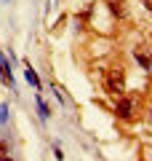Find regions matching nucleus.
Returning <instances> with one entry per match:
<instances>
[{
	"mask_svg": "<svg viewBox=\"0 0 152 161\" xmlns=\"http://www.w3.org/2000/svg\"><path fill=\"white\" fill-rule=\"evenodd\" d=\"M8 121V105H0V124Z\"/></svg>",
	"mask_w": 152,
	"mask_h": 161,
	"instance_id": "obj_7",
	"label": "nucleus"
},
{
	"mask_svg": "<svg viewBox=\"0 0 152 161\" xmlns=\"http://www.w3.org/2000/svg\"><path fill=\"white\" fill-rule=\"evenodd\" d=\"M0 161H13V158H8V156H3V158H0Z\"/></svg>",
	"mask_w": 152,
	"mask_h": 161,
	"instance_id": "obj_10",
	"label": "nucleus"
},
{
	"mask_svg": "<svg viewBox=\"0 0 152 161\" xmlns=\"http://www.w3.org/2000/svg\"><path fill=\"white\" fill-rule=\"evenodd\" d=\"M136 59L141 62V67H152V51H136Z\"/></svg>",
	"mask_w": 152,
	"mask_h": 161,
	"instance_id": "obj_4",
	"label": "nucleus"
},
{
	"mask_svg": "<svg viewBox=\"0 0 152 161\" xmlns=\"http://www.w3.org/2000/svg\"><path fill=\"white\" fill-rule=\"evenodd\" d=\"M107 92L115 94V97H123V92H125V70L123 67L107 70Z\"/></svg>",
	"mask_w": 152,
	"mask_h": 161,
	"instance_id": "obj_1",
	"label": "nucleus"
},
{
	"mask_svg": "<svg viewBox=\"0 0 152 161\" xmlns=\"http://www.w3.org/2000/svg\"><path fill=\"white\" fill-rule=\"evenodd\" d=\"M38 110H40V118H48V115H51L48 105H45V102H43V99H40V97H38Z\"/></svg>",
	"mask_w": 152,
	"mask_h": 161,
	"instance_id": "obj_6",
	"label": "nucleus"
},
{
	"mask_svg": "<svg viewBox=\"0 0 152 161\" xmlns=\"http://www.w3.org/2000/svg\"><path fill=\"white\" fill-rule=\"evenodd\" d=\"M144 6H147V8H149V11H152V0H144Z\"/></svg>",
	"mask_w": 152,
	"mask_h": 161,
	"instance_id": "obj_9",
	"label": "nucleus"
},
{
	"mask_svg": "<svg viewBox=\"0 0 152 161\" xmlns=\"http://www.w3.org/2000/svg\"><path fill=\"white\" fill-rule=\"evenodd\" d=\"M24 75H27V80H29V83H32V86H35V89H38V86H40V78H38V73H35V70H32V67H29V64H27V73H24Z\"/></svg>",
	"mask_w": 152,
	"mask_h": 161,
	"instance_id": "obj_5",
	"label": "nucleus"
},
{
	"mask_svg": "<svg viewBox=\"0 0 152 161\" xmlns=\"http://www.w3.org/2000/svg\"><path fill=\"white\" fill-rule=\"evenodd\" d=\"M6 153H8V145L3 142V140H0V158H3V156H6Z\"/></svg>",
	"mask_w": 152,
	"mask_h": 161,
	"instance_id": "obj_8",
	"label": "nucleus"
},
{
	"mask_svg": "<svg viewBox=\"0 0 152 161\" xmlns=\"http://www.w3.org/2000/svg\"><path fill=\"white\" fill-rule=\"evenodd\" d=\"M0 75H3V80H6L8 86L13 89V75H11V64H8V62H6L3 57H0Z\"/></svg>",
	"mask_w": 152,
	"mask_h": 161,
	"instance_id": "obj_3",
	"label": "nucleus"
},
{
	"mask_svg": "<svg viewBox=\"0 0 152 161\" xmlns=\"http://www.w3.org/2000/svg\"><path fill=\"white\" fill-rule=\"evenodd\" d=\"M115 113H118L120 118H128V115L134 113V99H128V97H118V105H115Z\"/></svg>",
	"mask_w": 152,
	"mask_h": 161,
	"instance_id": "obj_2",
	"label": "nucleus"
}]
</instances>
